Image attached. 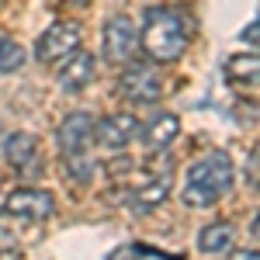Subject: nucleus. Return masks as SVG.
<instances>
[{
    "mask_svg": "<svg viewBox=\"0 0 260 260\" xmlns=\"http://www.w3.org/2000/svg\"><path fill=\"white\" fill-rule=\"evenodd\" d=\"M170 187H174L170 170H163V174H156L153 180H146L142 187H136L128 205H132L136 212H149V208H156V205H163V201L170 198Z\"/></svg>",
    "mask_w": 260,
    "mask_h": 260,
    "instance_id": "12",
    "label": "nucleus"
},
{
    "mask_svg": "<svg viewBox=\"0 0 260 260\" xmlns=\"http://www.w3.org/2000/svg\"><path fill=\"white\" fill-rule=\"evenodd\" d=\"M191 42L187 18L174 7H149L139 24V45L153 62H174Z\"/></svg>",
    "mask_w": 260,
    "mask_h": 260,
    "instance_id": "1",
    "label": "nucleus"
},
{
    "mask_svg": "<svg viewBox=\"0 0 260 260\" xmlns=\"http://www.w3.org/2000/svg\"><path fill=\"white\" fill-rule=\"evenodd\" d=\"M56 4H66V7H83V4H90V0H56Z\"/></svg>",
    "mask_w": 260,
    "mask_h": 260,
    "instance_id": "20",
    "label": "nucleus"
},
{
    "mask_svg": "<svg viewBox=\"0 0 260 260\" xmlns=\"http://www.w3.org/2000/svg\"><path fill=\"white\" fill-rule=\"evenodd\" d=\"M52 212H56V201L42 187H18L0 205L4 219H21V222H45Z\"/></svg>",
    "mask_w": 260,
    "mask_h": 260,
    "instance_id": "3",
    "label": "nucleus"
},
{
    "mask_svg": "<svg viewBox=\"0 0 260 260\" xmlns=\"http://www.w3.org/2000/svg\"><path fill=\"white\" fill-rule=\"evenodd\" d=\"M24 66V45L14 42L7 31H0V73H14Z\"/></svg>",
    "mask_w": 260,
    "mask_h": 260,
    "instance_id": "15",
    "label": "nucleus"
},
{
    "mask_svg": "<svg viewBox=\"0 0 260 260\" xmlns=\"http://www.w3.org/2000/svg\"><path fill=\"white\" fill-rule=\"evenodd\" d=\"M233 240H236V229L229 222H208L198 233V250L201 253H225V250H233Z\"/></svg>",
    "mask_w": 260,
    "mask_h": 260,
    "instance_id": "13",
    "label": "nucleus"
},
{
    "mask_svg": "<svg viewBox=\"0 0 260 260\" xmlns=\"http://www.w3.org/2000/svg\"><path fill=\"white\" fill-rule=\"evenodd\" d=\"M73 49H80V28L73 21H52L35 42V59L39 62H62Z\"/></svg>",
    "mask_w": 260,
    "mask_h": 260,
    "instance_id": "4",
    "label": "nucleus"
},
{
    "mask_svg": "<svg viewBox=\"0 0 260 260\" xmlns=\"http://www.w3.org/2000/svg\"><path fill=\"white\" fill-rule=\"evenodd\" d=\"M66 174H70L73 184H90V177H94V163L87 160V153H80V156H66Z\"/></svg>",
    "mask_w": 260,
    "mask_h": 260,
    "instance_id": "16",
    "label": "nucleus"
},
{
    "mask_svg": "<svg viewBox=\"0 0 260 260\" xmlns=\"http://www.w3.org/2000/svg\"><path fill=\"white\" fill-rule=\"evenodd\" d=\"M240 39H243V42H250V45L257 49V21H250V24L243 28V31H240Z\"/></svg>",
    "mask_w": 260,
    "mask_h": 260,
    "instance_id": "18",
    "label": "nucleus"
},
{
    "mask_svg": "<svg viewBox=\"0 0 260 260\" xmlns=\"http://www.w3.org/2000/svg\"><path fill=\"white\" fill-rule=\"evenodd\" d=\"M136 42H139V31H136V21L132 18L115 14V18L104 21L101 45H104V59L108 62H128L132 52H136Z\"/></svg>",
    "mask_w": 260,
    "mask_h": 260,
    "instance_id": "6",
    "label": "nucleus"
},
{
    "mask_svg": "<svg viewBox=\"0 0 260 260\" xmlns=\"http://www.w3.org/2000/svg\"><path fill=\"white\" fill-rule=\"evenodd\" d=\"M56 142H59L62 156H80V153H87V146L94 142V115L90 111L66 115L59 132H56Z\"/></svg>",
    "mask_w": 260,
    "mask_h": 260,
    "instance_id": "8",
    "label": "nucleus"
},
{
    "mask_svg": "<svg viewBox=\"0 0 260 260\" xmlns=\"http://www.w3.org/2000/svg\"><path fill=\"white\" fill-rule=\"evenodd\" d=\"M257 70H260V62L253 52L250 56H229L225 66H222V73H225L229 83H257Z\"/></svg>",
    "mask_w": 260,
    "mask_h": 260,
    "instance_id": "14",
    "label": "nucleus"
},
{
    "mask_svg": "<svg viewBox=\"0 0 260 260\" xmlns=\"http://www.w3.org/2000/svg\"><path fill=\"white\" fill-rule=\"evenodd\" d=\"M139 132H142V121L132 111H115V115H104L101 121H94V139L108 153H118L125 146H132Z\"/></svg>",
    "mask_w": 260,
    "mask_h": 260,
    "instance_id": "5",
    "label": "nucleus"
},
{
    "mask_svg": "<svg viewBox=\"0 0 260 260\" xmlns=\"http://www.w3.org/2000/svg\"><path fill=\"white\" fill-rule=\"evenodd\" d=\"M94 70H98L94 56L83 52V49H73L59 66V87L66 90V94H77V90H83L87 83L94 80Z\"/></svg>",
    "mask_w": 260,
    "mask_h": 260,
    "instance_id": "9",
    "label": "nucleus"
},
{
    "mask_svg": "<svg viewBox=\"0 0 260 260\" xmlns=\"http://www.w3.org/2000/svg\"><path fill=\"white\" fill-rule=\"evenodd\" d=\"M4 160L11 163L14 170H35L39 167V139L35 136H28V132H14V136H7L4 142Z\"/></svg>",
    "mask_w": 260,
    "mask_h": 260,
    "instance_id": "10",
    "label": "nucleus"
},
{
    "mask_svg": "<svg viewBox=\"0 0 260 260\" xmlns=\"http://www.w3.org/2000/svg\"><path fill=\"white\" fill-rule=\"evenodd\" d=\"M121 98L132 104H156L163 98V77L156 66H128L121 73Z\"/></svg>",
    "mask_w": 260,
    "mask_h": 260,
    "instance_id": "7",
    "label": "nucleus"
},
{
    "mask_svg": "<svg viewBox=\"0 0 260 260\" xmlns=\"http://www.w3.org/2000/svg\"><path fill=\"white\" fill-rule=\"evenodd\" d=\"M233 184H236V167L229 160V153L212 149L191 163L187 180H184V205L187 208H212L219 198L233 191Z\"/></svg>",
    "mask_w": 260,
    "mask_h": 260,
    "instance_id": "2",
    "label": "nucleus"
},
{
    "mask_svg": "<svg viewBox=\"0 0 260 260\" xmlns=\"http://www.w3.org/2000/svg\"><path fill=\"white\" fill-rule=\"evenodd\" d=\"M229 260H260V257H257V250H236Z\"/></svg>",
    "mask_w": 260,
    "mask_h": 260,
    "instance_id": "19",
    "label": "nucleus"
},
{
    "mask_svg": "<svg viewBox=\"0 0 260 260\" xmlns=\"http://www.w3.org/2000/svg\"><path fill=\"white\" fill-rule=\"evenodd\" d=\"M142 142H146V149H153V153H160L167 146H174V139L180 136V118L174 111H163L156 118L149 121V125H142Z\"/></svg>",
    "mask_w": 260,
    "mask_h": 260,
    "instance_id": "11",
    "label": "nucleus"
},
{
    "mask_svg": "<svg viewBox=\"0 0 260 260\" xmlns=\"http://www.w3.org/2000/svg\"><path fill=\"white\" fill-rule=\"evenodd\" d=\"M108 260H136V246H128V243H125V246H118V250H111Z\"/></svg>",
    "mask_w": 260,
    "mask_h": 260,
    "instance_id": "17",
    "label": "nucleus"
}]
</instances>
